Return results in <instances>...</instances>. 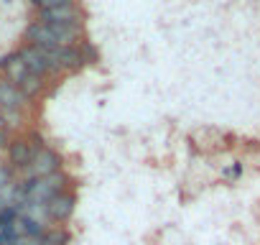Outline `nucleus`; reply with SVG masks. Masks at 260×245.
I'll return each instance as SVG.
<instances>
[{
	"label": "nucleus",
	"mask_w": 260,
	"mask_h": 245,
	"mask_svg": "<svg viewBox=\"0 0 260 245\" xmlns=\"http://www.w3.org/2000/svg\"><path fill=\"white\" fill-rule=\"evenodd\" d=\"M61 176L51 174V176H44V179H36L34 184H26V197L31 199V204H46L54 194L61 192Z\"/></svg>",
	"instance_id": "f257e3e1"
},
{
	"label": "nucleus",
	"mask_w": 260,
	"mask_h": 245,
	"mask_svg": "<svg viewBox=\"0 0 260 245\" xmlns=\"http://www.w3.org/2000/svg\"><path fill=\"white\" fill-rule=\"evenodd\" d=\"M56 169H59V156H56L54 151H49V148H41V151L34 156V161H31V166H28V174L36 176V179H44V176L56 174Z\"/></svg>",
	"instance_id": "f03ea898"
},
{
	"label": "nucleus",
	"mask_w": 260,
	"mask_h": 245,
	"mask_svg": "<svg viewBox=\"0 0 260 245\" xmlns=\"http://www.w3.org/2000/svg\"><path fill=\"white\" fill-rule=\"evenodd\" d=\"M21 59H23V64H26V69H28V74H34V77H44L46 72H51L54 67L49 64V59H46V54H44V49H36V46H28V49H23L21 54H18Z\"/></svg>",
	"instance_id": "7ed1b4c3"
},
{
	"label": "nucleus",
	"mask_w": 260,
	"mask_h": 245,
	"mask_svg": "<svg viewBox=\"0 0 260 245\" xmlns=\"http://www.w3.org/2000/svg\"><path fill=\"white\" fill-rule=\"evenodd\" d=\"M44 207H46V215H49L51 220L64 222V220H69V217H72V212H74V197H72V194L59 192V194H54Z\"/></svg>",
	"instance_id": "20e7f679"
},
{
	"label": "nucleus",
	"mask_w": 260,
	"mask_h": 245,
	"mask_svg": "<svg viewBox=\"0 0 260 245\" xmlns=\"http://www.w3.org/2000/svg\"><path fill=\"white\" fill-rule=\"evenodd\" d=\"M26 39L34 41L36 49H59V41L46 23H31L26 31Z\"/></svg>",
	"instance_id": "39448f33"
},
{
	"label": "nucleus",
	"mask_w": 260,
	"mask_h": 245,
	"mask_svg": "<svg viewBox=\"0 0 260 245\" xmlns=\"http://www.w3.org/2000/svg\"><path fill=\"white\" fill-rule=\"evenodd\" d=\"M41 23H77L79 18V11L74 8V3L69 6H59V8H49V11H41Z\"/></svg>",
	"instance_id": "423d86ee"
},
{
	"label": "nucleus",
	"mask_w": 260,
	"mask_h": 245,
	"mask_svg": "<svg viewBox=\"0 0 260 245\" xmlns=\"http://www.w3.org/2000/svg\"><path fill=\"white\" fill-rule=\"evenodd\" d=\"M8 154H11V164H13V166H21V169H28L31 161H34V156H36V151H34L31 143H26V141H13Z\"/></svg>",
	"instance_id": "0eeeda50"
},
{
	"label": "nucleus",
	"mask_w": 260,
	"mask_h": 245,
	"mask_svg": "<svg viewBox=\"0 0 260 245\" xmlns=\"http://www.w3.org/2000/svg\"><path fill=\"white\" fill-rule=\"evenodd\" d=\"M23 95H21V89L16 87V84H11V82H0V105L3 107H8V110H16V107H21L23 105Z\"/></svg>",
	"instance_id": "6e6552de"
},
{
	"label": "nucleus",
	"mask_w": 260,
	"mask_h": 245,
	"mask_svg": "<svg viewBox=\"0 0 260 245\" xmlns=\"http://www.w3.org/2000/svg\"><path fill=\"white\" fill-rule=\"evenodd\" d=\"M6 69V74H8V79H11V84L16 82V84H21L26 77H28V69H26V64H23V59L16 54V56H8L3 64H0Z\"/></svg>",
	"instance_id": "1a4fd4ad"
},
{
	"label": "nucleus",
	"mask_w": 260,
	"mask_h": 245,
	"mask_svg": "<svg viewBox=\"0 0 260 245\" xmlns=\"http://www.w3.org/2000/svg\"><path fill=\"white\" fill-rule=\"evenodd\" d=\"M18 89H21V95L23 97H34V95H39V89H41V82H39V77H34V74H28L21 84H18Z\"/></svg>",
	"instance_id": "9d476101"
},
{
	"label": "nucleus",
	"mask_w": 260,
	"mask_h": 245,
	"mask_svg": "<svg viewBox=\"0 0 260 245\" xmlns=\"http://www.w3.org/2000/svg\"><path fill=\"white\" fill-rule=\"evenodd\" d=\"M64 242H67V232H59V230L44 232L39 237V245H64Z\"/></svg>",
	"instance_id": "9b49d317"
},
{
	"label": "nucleus",
	"mask_w": 260,
	"mask_h": 245,
	"mask_svg": "<svg viewBox=\"0 0 260 245\" xmlns=\"http://www.w3.org/2000/svg\"><path fill=\"white\" fill-rule=\"evenodd\" d=\"M0 146H6V131H0Z\"/></svg>",
	"instance_id": "f8f14e48"
}]
</instances>
